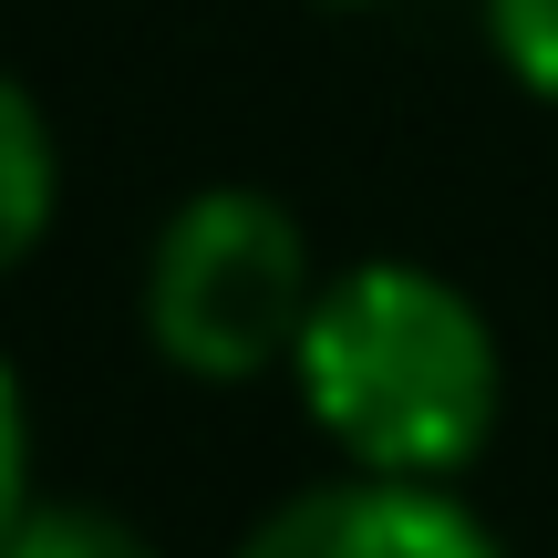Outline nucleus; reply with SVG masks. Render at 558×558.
I'll return each instance as SVG.
<instances>
[{"instance_id":"nucleus-2","label":"nucleus","mask_w":558,"mask_h":558,"mask_svg":"<svg viewBox=\"0 0 558 558\" xmlns=\"http://www.w3.org/2000/svg\"><path fill=\"white\" fill-rule=\"evenodd\" d=\"M320 311L311 239L300 218L259 186H207L166 218L156 259H145V331L177 373L197 383H259L300 352Z\"/></svg>"},{"instance_id":"nucleus-6","label":"nucleus","mask_w":558,"mask_h":558,"mask_svg":"<svg viewBox=\"0 0 558 558\" xmlns=\"http://www.w3.org/2000/svg\"><path fill=\"white\" fill-rule=\"evenodd\" d=\"M486 41L538 104H558V0H486Z\"/></svg>"},{"instance_id":"nucleus-7","label":"nucleus","mask_w":558,"mask_h":558,"mask_svg":"<svg viewBox=\"0 0 558 558\" xmlns=\"http://www.w3.org/2000/svg\"><path fill=\"white\" fill-rule=\"evenodd\" d=\"M32 518V414H21V383L0 362V538Z\"/></svg>"},{"instance_id":"nucleus-5","label":"nucleus","mask_w":558,"mask_h":558,"mask_svg":"<svg viewBox=\"0 0 558 558\" xmlns=\"http://www.w3.org/2000/svg\"><path fill=\"white\" fill-rule=\"evenodd\" d=\"M0 558H156V538L124 527L114 507H32L0 538Z\"/></svg>"},{"instance_id":"nucleus-1","label":"nucleus","mask_w":558,"mask_h":558,"mask_svg":"<svg viewBox=\"0 0 558 558\" xmlns=\"http://www.w3.org/2000/svg\"><path fill=\"white\" fill-rule=\"evenodd\" d=\"M311 424L352 456V476L445 486L497 435V331L456 279L414 259H362L320 279V311L290 352Z\"/></svg>"},{"instance_id":"nucleus-4","label":"nucleus","mask_w":558,"mask_h":558,"mask_svg":"<svg viewBox=\"0 0 558 558\" xmlns=\"http://www.w3.org/2000/svg\"><path fill=\"white\" fill-rule=\"evenodd\" d=\"M52 197H62V156H52V124H41V104L21 94L11 73H0V279L41 248V228H52Z\"/></svg>"},{"instance_id":"nucleus-3","label":"nucleus","mask_w":558,"mask_h":558,"mask_svg":"<svg viewBox=\"0 0 558 558\" xmlns=\"http://www.w3.org/2000/svg\"><path fill=\"white\" fill-rule=\"evenodd\" d=\"M239 558H497V548H486V527L445 486L341 476V486H311V497L269 507L239 538Z\"/></svg>"}]
</instances>
